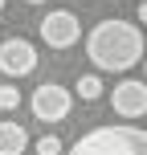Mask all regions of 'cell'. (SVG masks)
<instances>
[{
	"label": "cell",
	"mask_w": 147,
	"mask_h": 155,
	"mask_svg": "<svg viewBox=\"0 0 147 155\" xmlns=\"http://www.w3.org/2000/svg\"><path fill=\"white\" fill-rule=\"evenodd\" d=\"M139 21L147 25V0H143V4H139Z\"/></svg>",
	"instance_id": "11"
},
{
	"label": "cell",
	"mask_w": 147,
	"mask_h": 155,
	"mask_svg": "<svg viewBox=\"0 0 147 155\" xmlns=\"http://www.w3.org/2000/svg\"><path fill=\"white\" fill-rule=\"evenodd\" d=\"M41 41H45L49 49H70L78 45V37H82V25H78V16L70 8H53V12L41 16Z\"/></svg>",
	"instance_id": "4"
},
{
	"label": "cell",
	"mask_w": 147,
	"mask_h": 155,
	"mask_svg": "<svg viewBox=\"0 0 147 155\" xmlns=\"http://www.w3.org/2000/svg\"><path fill=\"white\" fill-rule=\"evenodd\" d=\"M29 147V131L12 118H0V155H25Z\"/></svg>",
	"instance_id": "7"
},
{
	"label": "cell",
	"mask_w": 147,
	"mask_h": 155,
	"mask_svg": "<svg viewBox=\"0 0 147 155\" xmlns=\"http://www.w3.org/2000/svg\"><path fill=\"white\" fill-rule=\"evenodd\" d=\"M29 106H33V118H37V123H62V118L70 114V106H74V94L65 90V86H57V82H41L37 90H33Z\"/></svg>",
	"instance_id": "3"
},
{
	"label": "cell",
	"mask_w": 147,
	"mask_h": 155,
	"mask_svg": "<svg viewBox=\"0 0 147 155\" xmlns=\"http://www.w3.org/2000/svg\"><path fill=\"white\" fill-rule=\"evenodd\" d=\"M21 106V90L16 86H0V110H16Z\"/></svg>",
	"instance_id": "10"
},
{
	"label": "cell",
	"mask_w": 147,
	"mask_h": 155,
	"mask_svg": "<svg viewBox=\"0 0 147 155\" xmlns=\"http://www.w3.org/2000/svg\"><path fill=\"white\" fill-rule=\"evenodd\" d=\"M0 12H4V0H0Z\"/></svg>",
	"instance_id": "13"
},
{
	"label": "cell",
	"mask_w": 147,
	"mask_h": 155,
	"mask_svg": "<svg viewBox=\"0 0 147 155\" xmlns=\"http://www.w3.org/2000/svg\"><path fill=\"white\" fill-rule=\"evenodd\" d=\"M86 57L102 74H127L143 61V29L131 21H98L86 37Z\"/></svg>",
	"instance_id": "1"
},
{
	"label": "cell",
	"mask_w": 147,
	"mask_h": 155,
	"mask_svg": "<svg viewBox=\"0 0 147 155\" xmlns=\"http://www.w3.org/2000/svg\"><path fill=\"white\" fill-rule=\"evenodd\" d=\"M33 70H37V49L25 37H8L4 45H0V74L4 78H25Z\"/></svg>",
	"instance_id": "5"
},
{
	"label": "cell",
	"mask_w": 147,
	"mask_h": 155,
	"mask_svg": "<svg viewBox=\"0 0 147 155\" xmlns=\"http://www.w3.org/2000/svg\"><path fill=\"white\" fill-rule=\"evenodd\" d=\"M65 155H147L143 127H94Z\"/></svg>",
	"instance_id": "2"
},
{
	"label": "cell",
	"mask_w": 147,
	"mask_h": 155,
	"mask_svg": "<svg viewBox=\"0 0 147 155\" xmlns=\"http://www.w3.org/2000/svg\"><path fill=\"white\" fill-rule=\"evenodd\" d=\"M33 151L37 155H62V139H57V135H41V139L33 143Z\"/></svg>",
	"instance_id": "9"
},
{
	"label": "cell",
	"mask_w": 147,
	"mask_h": 155,
	"mask_svg": "<svg viewBox=\"0 0 147 155\" xmlns=\"http://www.w3.org/2000/svg\"><path fill=\"white\" fill-rule=\"evenodd\" d=\"M25 4H45V0H25Z\"/></svg>",
	"instance_id": "12"
},
{
	"label": "cell",
	"mask_w": 147,
	"mask_h": 155,
	"mask_svg": "<svg viewBox=\"0 0 147 155\" xmlns=\"http://www.w3.org/2000/svg\"><path fill=\"white\" fill-rule=\"evenodd\" d=\"M78 94H82V102H94L102 94V78L98 74H82L78 78Z\"/></svg>",
	"instance_id": "8"
},
{
	"label": "cell",
	"mask_w": 147,
	"mask_h": 155,
	"mask_svg": "<svg viewBox=\"0 0 147 155\" xmlns=\"http://www.w3.org/2000/svg\"><path fill=\"white\" fill-rule=\"evenodd\" d=\"M143 65H147V61H143Z\"/></svg>",
	"instance_id": "14"
},
{
	"label": "cell",
	"mask_w": 147,
	"mask_h": 155,
	"mask_svg": "<svg viewBox=\"0 0 147 155\" xmlns=\"http://www.w3.org/2000/svg\"><path fill=\"white\" fill-rule=\"evenodd\" d=\"M110 106H115L119 118H139V114H147V82H139V78H123V82L110 90Z\"/></svg>",
	"instance_id": "6"
}]
</instances>
